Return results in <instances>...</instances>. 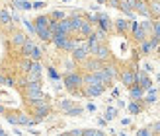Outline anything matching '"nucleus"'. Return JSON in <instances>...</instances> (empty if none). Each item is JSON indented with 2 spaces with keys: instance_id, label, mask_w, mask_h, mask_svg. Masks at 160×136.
I'll use <instances>...</instances> for the list:
<instances>
[{
  "instance_id": "obj_1",
  "label": "nucleus",
  "mask_w": 160,
  "mask_h": 136,
  "mask_svg": "<svg viewBox=\"0 0 160 136\" xmlns=\"http://www.w3.org/2000/svg\"><path fill=\"white\" fill-rule=\"evenodd\" d=\"M65 84H67V87H68L70 91H74V93H76V90H78L80 86H82V76L76 74V72H70V74L65 78Z\"/></svg>"
},
{
  "instance_id": "obj_2",
  "label": "nucleus",
  "mask_w": 160,
  "mask_h": 136,
  "mask_svg": "<svg viewBox=\"0 0 160 136\" xmlns=\"http://www.w3.org/2000/svg\"><path fill=\"white\" fill-rule=\"evenodd\" d=\"M135 74H137V72H133V70H123L121 74H119V78H121L123 86H127V87H133L135 84H137V78H135Z\"/></svg>"
},
{
  "instance_id": "obj_3",
  "label": "nucleus",
  "mask_w": 160,
  "mask_h": 136,
  "mask_svg": "<svg viewBox=\"0 0 160 136\" xmlns=\"http://www.w3.org/2000/svg\"><path fill=\"white\" fill-rule=\"evenodd\" d=\"M142 91H145V90H142L141 86H133V87H131V95H133V97H141Z\"/></svg>"
},
{
  "instance_id": "obj_4",
  "label": "nucleus",
  "mask_w": 160,
  "mask_h": 136,
  "mask_svg": "<svg viewBox=\"0 0 160 136\" xmlns=\"http://www.w3.org/2000/svg\"><path fill=\"white\" fill-rule=\"evenodd\" d=\"M152 29H154V37H156V39H160V21H156V23H154V27H152Z\"/></svg>"
},
{
  "instance_id": "obj_5",
  "label": "nucleus",
  "mask_w": 160,
  "mask_h": 136,
  "mask_svg": "<svg viewBox=\"0 0 160 136\" xmlns=\"http://www.w3.org/2000/svg\"><path fill=\"white\" fill-rule=\"evenodd\" d=\"M154 99H156V91H150V93H148V97H147V101H150V103H152Z\"/></svg>"
},
{
  "instance_id": "obj_6",
  "label": "nucleus",
  "mask_w": 160,
  "mask_h": 136,
  "mask_svg": "<svg viewBox=\"0 0 160 136\" xmlns=\"http://www.w3.org/2000/svg\"><path fill=\"white\" fill-rule=\"evenodd\" d=\"M0 136H8V134H6V132H4L2 129H0Z\"/></svg>"
},
{
  "instance_id": "obj_7",
  "label": "nucleus",
  "mask_w": 160,
  "mask_h": 136,
  "mask_svg": "<svg viewBox=\"0 0 160 136\" xmlns=\"http://www.w3.org/2000/svg\"><path fill=\"white\" fill-rule=\"evenodd\" d=\"M98 2H106V0H98Z\"/></svg>"
}]
</instances>
